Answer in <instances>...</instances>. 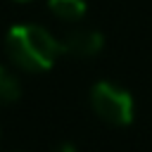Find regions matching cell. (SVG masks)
Here are the masks:
<instances>
[{
    "label": "cell",
    "mask_w": 152,
    "mask_h": 152,
    "mask_svg": "<svg viewBox=\"0 0 152 152\" xmlns=\"http://www.w3.org/2000/svg\"><path fill=\"white\" fill-rule=\"evenodd\" d=\"M7 55L14 66L38 74L48 71L62 52V40H57L48 28L38 24H17L7 31L5 38Z\"/></svg>",
    "instance_id": "obj_1"
},
{
    "label": "cell",
    "mask_w": 152,
    "mask_h": 152,
    "mask_svg": "<svg viewBox=\"0 0 152 152\" xmlns=\"http://www.w3.org/2000/svg\"><path fill=\"white\" fill-rule=\"evenodd\" d=\"M90 107L109 126H128L135 112L131 93L112 81H97L90 88Z\"/></svg>",
    "instance_id": "obj_2"
},
{
    "label": "cell",
    "mask_w": 152,
    "mask_h": 152,
    "mask_svg": "<svg viewBox=\"0 0 152 152\" xmlns=\"http://www.w3.org/2000/svg\"><path fill=\"white\" fill-rule=\"evenodd\" d=\"M104 48V38L95 28H74L62 38V52L71 57H95Z\"/></svg>",
    "instance_id": "obj_3"
},
{
    "label": "cell",
    "mask_w": 152,
    "mask_h": 152,
    "mask_svg": "<svg viewBox=\"0 0 152 152\" xmlns=\"http://www.w3.org/2000/svg\"><path fill=\"white\" fill-rule=\"evenodd\" d=\"M48 7L62 21H81L86 17V0H48Z\"/></svg>",
    "instance_id": "obj_4"
},
{
    "label": "cell",
    "mask_w": 152,
    "mask_h": 152,
    "mask_svg": "<svg viewBox=\"0 0 152 152\" xmlns=\"http://www.w3.org/2000/svg\"><path fill=\"white\" fill-rule=\"evenodd\" d=\"M21 97V83L19 78L0 64V104H12Z\"/></svg>",
    "instance_id": "obj_5"
},
{
    "label": "cell",
    "mask_w": 152,
    "mask_h": 152,
    "mask_svg": "<svg viewBox=\"0 0 152 152\" xmlns=\"http://www.w3.org/2000/svg\"><path fill=\"white\" fill-rule=\"evenodd\" d=\"M52 152H76V147H74L71 142H59V145H57Z\"/></svg>",
    "instance_id": "obj_6"
},
{
    "label": "cell",
    "mask_w": 152,
    "mask_h": 152,
    "mask_svg": "<svg viewBox=\"0 0 152 152\" xmlns=\"http://www.w3.org/2000/svg\"><path fill=\"white\" fill-rule=\"evenodd\" d=\"M17 2H28V0H17Z\"/></svg>",
    "instance_id": "obj_7"
}]
</instances>
